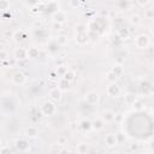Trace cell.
Returning <instances> with one entry per match:
<instances>
[{"label": "cell", "instance_id": "6da1fadb", "mask_svg": "<svg viewBox=\"0 0 154 154\" xmlns=\"http://www.w3.org/2000/svg\"><path fill=\"white\" fill-rule=\"evenodd\" d=\"M41 113L45 116V117H52L57 113V106L54 103V101L52 100H48V101H45L41 106Z\"/></svg>", "mask_w": 154, "mask_h": 154}, {"label": "cell", "instance_id": "7a4b0ae2", "mask_svg": "<svg viewBox=\"0 0 154 154\" xmlns=\"http://www.w3.org/2000/svg\"><path fill=\"white\" fill-rule=\"evenodd\" d=\"M150 45V38L147 34H140L138 36L135 37V46L138 49H146Z\"/></svg>", "mask_w": 154, "mask_h": 154}, {"label": "cell", "instance_id": "3957f363", "mask_svg": "<svg viewBox=\"0 0 154 154\" xmlns=\"http://www.w3.org/2000/svg\"><path fill=\"white\" fill-rule=\"evenodd\" d=\"M106 94L111 97H118L120 95V87L117 84V82L114 83H109L107 85V89H106Z\"/></svg>", "mask_w": 154, "mask_h": 154}, {"label": "cell", "instance_id": "277c9868", "mask_svg": "<svg viewBox=\"0 0 154 154\" xmlns=\"http://www.w3.org/2000/svg\"><path fill=\"white\" fill-rule=\"evenodd\" d=\"M14 147H16L17 150H19L22 153H25V152H29L30 150V144L24 138H17L14 141Z\"/></svg>", "mask_w": 154, "mask_h": 154}, {"label": "cell", "instance_id": "5b68a950", "mask_svg": "<svg viewBox=\"0 0 154 154\" xmlns=\"http://www.w3.org/2000/svg\"><path fill=\"white\" fill-rule=\"evenodd\" d=\"M52 19L55 22V23H59V24H64L67 19V13L65 11H61V10H57L55 12H53L52 14Z\"/></svg>", "mask_w": 154, "mask_h": 154}, {"label": "cell", "instance_id": "8992f818", "mask_svg": "<svg viewBox=\"0 0 154 154\" xmlns=\"http://www.w3.org/2000/svg\"><path fill=\"white\" fill-rule=\"evenodd\" d=\"M100 100V95L96 91H89L84 95V101L88 105H96Z\"/></svg>", "mask_w": 154, "mask_h": 154}, {"label": "cell", "instance_id": "52a82bcc", "mask_svg": "<svg viewBox=\"0 0 154 154\" xmlns=\"http://www.w3.org/2000/svg\"><path fill=\"white\" fill-rule=\"evenodd\" d=\"M12 82H13L14 84H17V85H23V84L26 82V77H25V75H24L23 72L17 71V72L13 73V76H12Z\"/></svg>", "mask_w": 154, "mask_h": 154}, {"label": "cell", "instance_id": "ba28073f", "mask_svg": "<svg viewBox=\"0 0 154 154\" xmlns=\"http://www.w3.org/2000/svg\"><path fill=\"white\" fill-rule=\"evenodd\" d=\"M105 144L107 147H114L118 144V135L116 134H107L105 137Z\"/></svg>", "mask_w": 154, "mask_h": 154}, {"label": "cell", "instance_id": "9c48e42d", "mask_svg": "<svg viewBox=\"0 0 154 154\" xmlns=\"http://www.w3.org/2000/svg\"><path fill=\"white\" fill-rule=\"evenodd\" d=\"M61 93L63 91L59 88H53V89L49 90V99L54 102H58V101L61 100Z\"/></svg>", "mask_w": 154, "mask_h": 154}, {"label": "cell", "instance_id": "30bf717a", "mask_svg": "<svg viewBox=\"0 0 154 154\" xmlns=\"http://www.w3.org/2000/svg\"><path fill=\"white\" fill-rule=\"evenodd\" d=\"M114 118H116V113L113 111H109V109L103 111V113H102V120L105 123H112V122H114Z\"/></svg>", "mask_w": 154, "mask_h": 154}, {"label": "cell", "instance_id": "8fae6325", "mask_svg": "<svg viewBox=\"0 0 154 154\" xmlns=\"http://www.w3.org/2000/svg\"><path fill=\"white\" fill-rule=\"evenodd\" d=\"M14 58L17 60H26L28 59V54H26V49L25 48H17L14 51Z\"/></svg>", "mask_w": 154, "mask_h": 154}, {"label": "cell", "instance_id": "7c38bea8", "mask_svg": "<svg viewBox=\"0 0 154 154\" xmlns=\"http://www.w3.org/2000/svg\"><path fill=\"white\" fill-rule=\"evenodd\" d=\"M89 41V35L87 32H78L76 34V42L78 45H85Z\"/></svg>", "mask_w": 154, "mask_h": 154}, {"label": "cell", "instance_id": "4fadbf2b", "mask_svg": "<svg viewBox=\"0 0 154 154\" xmlns=\"http://www.w3.org/2000/svg\"><path fill=\"white\" fill-rule=\"evenodd\" d=\"M103 126H105V122H103L102 119L96 118V119L91 120V129H93V130H95V131H100V130L103 129Z\"/></svg>", "mask_w": 154, "mask_h": 154}, {"label": "cell", "instance_id": "5bb4252c", "mask_svg": "<svg viewBox=\"0 0 154 154\" xmlns=\"http://www.w3.org/2000/svg\"><path fill=\"white\" fill-rule=\"evenodd\" d=\"M37 135H38V129L36 126H29V128H26V130H25V136L26 137L35 138V137H37Z\"/></svg>", "mask_w": 154, "mask_h": 154}, {"label": "cell", "instance_id": "9a60e30c", "mask_svg": "<svg viewBox=\"0 0 154 154\" xmlns=\"http://www.w3.org/2000/svg\"><path fill=\"white\" fill-rule=\"evenodd\" d=\"M58 88H59L61 91H67V90H70V88H71V82H69V81L61 78V79L58 82Z\"/></svg>", "mask_w": 154, "mask_h": 154}, {"label": "cell", "instance_id": "2e32d148", "mask_svg": "<svg viewBox=\"0 0 154 154\" xmlns=\"http://www.w3.org/2000/svg\"><path fill=\"white\" fill-rule=\"evenodd\" d=\"M26 54H28L29 59H36L40 55V51L36 47H30L29 49H26Z\"/></svg>", "mask_w": 154, "mask_h": 154}, {"label": "cell", "instance_id": "e0dca14e", "mask_svg": "<svg viewBox=\"0 0 154 154\" xmlns=\"http://www.w3.org/2000/svg\"><path fill=\"white\" fill-rule=\"evenodd\" d=\"M136 95L134 94V93H126L125 95H124V102L126 103V105H129V106H131L135 101H136Z\"/></svg>", "mask_w": 154, "mask_h": 154}, {"label": "cell", "instance_id": "ac0fdd59", "mask_svg": "<svg viewBox=\"0 0 154 154\" xmlns=\"http://www.w3.org/2000/svg\"><path fill=\"white\" fill-rule=\"evenodd\" d=\"M88 28V31H91V32H97L100 30V24L96 22V20H90L87 25Z\"/></svg>", "mask_w": 154, "mask_h": 154}, {"label": "cell", "instance_id": "d6986e66", "mask_svg": "<svg viewBox=\"0 0 154 154\" xmlns=\"http://www.w3.org/2000/svg\"><path fill=\"white\" fill-rule=\"evenodd\" d=\"M111 71H112L113 73H116L117 77H120V76L124 73V67H123L120 64H116V65H113V66L111 67Z\"/></svg>", "mask_w": 154, "mask_h": 154}, {"label": "cell", "instance_id": "ffe728a7", "mask_svg": "<svg viewBox=\"0 0 154 154\" xmlns=\"http://www.w3.org/2000/svg\"><path fill=\"white\" fill-rule=\"evenodd\" d=\"M79 126H81L82 130L89 131V130H91V120H89V119H82L79 122Z\"/></svg>", "mask_w": 154, "mask_h": 154}, {"label": "cell", "instance_id": "44dd1931", "mask_svg": "<svg viewBox=\"0 0 154 154\" xmlns=\"http://www.w3.org/2000/svg\"><path fill=\"white\" fill-rule=\"evenodd\" d=\"M118 36H119V38H122V40L129 38V37H130V31H129V29H126V28L119 29V30H118Z\"/></svg>", "mask_w": 154, "mask_h": 154}, {"label": "cell", "instance_id": "7402d4cb", "mask_svg": "<svg viewBox=\"0 0 154 154\" xmlns=\"http://www.w3.org/2000/svg\"><path fill=\"white\" fill-rule=\"evenodd\" d=\"M13 41L14 42H17V43H19V42H22L23 41V38H24V32L22 31V30H16L14 32H13Z\"/></svg>", "mask_w": 154, "mask_h": 154}, {"label": "cell", "instance_id": "603a6c76", "mask_svg": "<svg viewBox=\"0 0 154 154\" xmlns=\"http://www.w3.org/2000/svg\"><path fill=\"white\" fill-rule=\"evenodd\" d=\"M76 150H77V153H79V154H84V153H87V152L89 150V147H88L87 143H79V144H77Z\"/></svg>", "mask_w": 154, "mask_h": 154}, {"label": "cell", "instance_id": "cb8c5ba5", "mask_svg": "<svg viewBox=\"0 0 154 154\" xmlns=\"http://www.w3.org/2000/svg\"><path fill=\"white\" fill-rule=\"evenodd\" d=\"M61 78H64V79H66V81H69V82H72V81L75 79V72L71 71V70H67V71L61 76Z\"/></svg>", "mask_w": 154, "mask_h": 154}, {"label": "cell", "instance_id": "d4e9b609", "mask_svg": "<svg viewBox=\"0 0 154 154\" xmlns=\"http://www.w3.org/2000/svg\"><path fill=\"white\" fill-rule=\"evenodd\" d=\"M117 79H118V77H117L116 73H113L111 70L106 73V81H107L108 83H114V82H117Z\"/></svg>", "mask_w": 154, "mask_h": 154}, {"label": "cell", "instance_id": "484cf974", "mask_svg": "<svg viewBox=\"0 0 154 154\" xmlns=\"http://www.w3.org/2000/svg\"><path fill=\"white\" fill-rule=\"evenodd\" d=\"M11 6L10 0H0V11L1 12H6Z\"/></svg>", "mask_w": 154, "mask_h": 154}, {"label": "cell", "instance_id": "4316f807", "mask_svg": "<svg viewBox=\"0 0 154 154\" xmlns=\"http://www.w3.org/2000/svg\"><path fill=\"white\" fill-rule=\"evenodd\" d=\"M130 23H131L132 25H138V24L141 23V17H140L138 14H132V16L130 17Z\"/></svg>", "mask_w": 154, "mask_h": 154}, {"label": "cell", "instance_id": "83f0119b", "mask_svg": "<svg viewBox=\"0 0 154 154\" xmlns=\"http://www.w3.org/2000/svg\"><path fill=\"white\" fill-rule=\"evenodd\" d=\"M132 107H134V109H136V111H141L142 108H143V102H142V100H138V99H136V101L131 105Z\"/></svg>", "mask_w": 154, "mask_h": 154}, {"label": "cell", "instance_id": "f1b7e54d", "mask_svg": "<svg viewBox=\"0 0 154 154\" xmlns=\"http://www.w3.org/2000/svg\"><path fill=\"white\" fill-rule=\"evenodd\" d=\"M51 150H52L53 153H61V152H64V148H63V146H61V144L55 143V144H52Z\"/></svg>", "mask_w": 154, "mask_h": 154}, {"label": "cell", "instance_id": "f546056e", "mask_svg": "<svg viewBox=\"0 0 154 154\" xmlns=\"http://www.w3.org/2000/svg\"><path fill=\"white\" fill-rule=\"evenodd\" d=\"M57 43L60 45V46L66 45V43H67V37H66L65 35H59V36L57 37Z\"/></svg>", "mask_w": 154, "mask_h": 154}, {"label": "cell", "instance_id": "4dcf8cb0", "mask_svg": "<svg viewBox=\"0 0 154 154\" xmlns=\"http://www.w3.org/2000/svg\"><path fill=\"white\" fill-rule=\"evenodd\" d=\"M87 31H88L87 25H84V24H78V25H76V34H78V32H87Z\"/></svg>", "mask_w": 154, "mask_h": 154}, {"label": "cell", "instance_id": "1f68e13d", "mask_svg": "<svg viewBox=\"0 0 154 154\" xmlns=\"http://www.w3.org/2000/svg\"><path fill=\"white\" fill-rule=\"evenodd\" d=\"M144 17H146L147 19H153V17H154V10H153V8L146 10V11H144Z\"/></svg>", "mask_w": 154, "mask_h": 154}, {"label": "cell", "instance_id": "d6a6232c", "mask_svg": "<svg viewBox=\"0 0 154 154\" xmlns=\"http://www.w3.org/2000/svg\"><path fill=\"white\" fill-rule=\"evenodd\" d=\"M79 4H81V0H70L69 1L70 7H72V8H77L79 6Z\"/></svg>", "mask_w": 154, "mask_h": 154}, {"label": "cell", "instance_id": "836d02e7", "mask_svg": "<svg viewBox=\"0 0 154 154\" xmlns=\"http://www.w3.org/2000/svg\"><path fill=\"white\" fill-rule=\"evenodd\" d=\"M66 71H67V67L66 66H58V69H57V73L60 75V76H63Z\"/></svg>", "mask_w": 154, "mask_h": 154}, {"label": "cell", "instance_id": "e575fe53", "mask_svg": "<svg viewBox=\"0 0 154 154\" xmlns=\"http://www.w3.org/2000/svg\"><path fill=\"white\" fill-rule=\"evenodd\" d=\"M137 1V4L141 6V7H146V6H148V4L150 2V0H136Z\"/></svg>", "mask_w": 154, "mask_h": 154}, {"label": "cell", "instance_id": "d590c367", "mask_svg": "<svg viewBox=\"0 0 154 154\" xmlns=\"http://www.w3.org/2000/svg\"><path fill=\"white\" fill-rule=\"evenodd\" d=\"M10 152H11V149H10L8 147H4V146H2L1 149H0V153H1V154H4V153H10Z\"/></svg>", "mask_w": 154, "mask_h": 154}, {"label": "cell", "instance_id": "8d00e7d4", "mask_svg": "<svg viewBox=\"0 0 154 154\" xmlns=\"http://www.w3.org/2000/svg\"><path fill=\"white\" fill-rule=\"evenodd\" d=\"M0 59H1V60L7 59V53H6L5 51H0Z\"/></svg>", "mask_w": 154, "mask_h": 154}, {"label": "cell", "instance_id": "74e56055", "mask_svg": "<svg viewBox=\"0 0 154 154\" xmlns=\"http://www.w3.org/2000/svg\"><path fill=\"white\" fill-rule=\"evenodd\" d=\"M58 143L61 144V146H65V143H66V138H65V137H60V138L58 140Z\"/></svg>", "mask_w": 154, "mask_h": 154}, {"label": "cell", "instance_id": "f35d334b", "mask_svg": "<svg viewBox=\"0 0 154 154\" xmlns=\"http://www.w3.org/2000/svg\"><path fill=\"white\" fill-rule=\"evenodd\" d=\"M54 28H55L57 30H59V29L61 28V24H59V23H55V22H54Z\"/></svg>", "mask_w": 154, "mask_h": 154}, {"label": "cell", "instance_id": "ab89813d", "mask_svg": "<svg viewBox=\"0 0 154 154\" xmlns=\"http://www.w3.org/2000/svg\"><path fill=\"white\" fill-rule=\"evenodd\" d=\"M1 147H2V144H1V142H0V149H1Z\"/></svg>", "mask_w": 154, "mask_h": 154}, {"label": "cell", "instance_id": "60d3db41", "mask_svg": "<svg viewBox=\"0 0 154 154\" xmlns=\"http://www.w3.org/2000/svg\"><path fill=\"white\" fill-rule=\"evenodd\" d=\"M0 140H1V135H0Z\"/></svg>", "mask_w": 154, "mask_h": 154}]
</instances>
